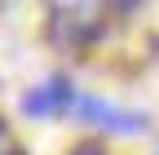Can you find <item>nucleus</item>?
<instances>
[{
    "label": "nucleus",
    "mask_w": 159,
    "mask_h": 155,
    "mask_svg": "<svg viewBox=\"0 0 159 155\" xmlns=\"http://www.w3.org/2000/svg\"><path fill=\"white\" fill-rule=\"evenodd\" d=\"M75 111H80V120H84V124L111 129V133H142V129H146L142 115H133V111H115V106L102 102V98H80Z\"/></svg>",
    "instance_id": "obj_1"
},
{
    "label": "nucleus",
    "mask_w": 159,
    "mask_h": 155,
    "mask_svg": "<svg viewBox=\"0 0 159 155\" xmlns=\"http://www.w3.org/2000/svg\"><path fill=\"white\" fill-rule=\"evenodd\" d=\"M75 102V93H71V80H49V84H40L31 93H22V111L27 115H57V111H66Z\"/></svg>",
    "instance_id": "obj_2"
},
{
    "label": "nucleus",
    "mask_w": 159,
    "mask_h": 155,
    "mask_svg": "<svg viewBox=\"0 0 159 155\" xmlns=\"http://www.w3.org/2000/svg\"><path fill=\"white\" fill-rule=\"evenodd\" d=\"M0 155H13V138H9V124L0 120Z\"/></svg>",
    "instance_id": "obj_3"
},
{
    "label": "nucleus",
    "mask_w": 159,
    "mask_h": 155,
    "mask_svg": "<svg viewBox=\"0 0 159 155\" xmlns=\"http://www.w3.org/2000/svg\"><path fill=\"white\" fill-rule=\"evenodd\" d=\"M111 9L115 13H133V9H142V0H111Z\"/></svg>",
    "instance_id": "obj_4"
},
{
    "label": "nucleus",
    "mask_w": 159,
    "mask_h": 155,
    "mask_svg": "<svg viewBox=\"0 0 159 155\" xmlns=\"http://www.w3.org/2000/svg\"><path fill=\"white\" fill-rule=\"evenodd\" d=\"M75 155H102V151H97V146H80Z\"/></svg>",
    "instance_id": "obj_5"
}]
</instances>
